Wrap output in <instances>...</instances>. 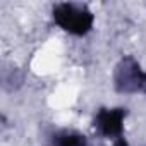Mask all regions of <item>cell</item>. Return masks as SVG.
<instances>
[{"label":"cell","mask_w":146,"mask_h":146,"mask_svg":"<svg viewBox=\"0 0 146 146\" xmlns=\"http://www.w3.org/2000/svg\"><path fill=\"white\" fill-rule=\"evenodd\" d=\"M113 146H129V144H127L125 137H122V136H120V137H117V139L113 141Z\"/></svg>","instance_id":"obj_5"},{"label":"cell","mask_w":146,"mask_h":146,"mask_svg":"<svg viewBox=\"0 0 146 146\" xmlns=\"http://www.w3.org/2000/svg\"><path fill=\"white\" fill-rule=\"evenodd\" d=\"M52 16H53V21L58 24V28H62L65 33L74 36H83L90 33L95 21L91 11L86 5L74 4V2L55 4Z\"/></svg>","instance_id":"obj_1"},{"label":"cell","mask_w":146,"mask_h":146,"mask_svg":"<svg viewBox=\"0 0 146 146\" xmlns=\"http://www.w3.org/2000/svg\"><path fill=\"white\" fill-rule=\"evenodd\" d=\"M146 72L141 70V65L132 58L125 57L115 67V90L119 93H137L144 91Z\"/></svg>","instance_id":"obj_2"},{"label":"cell","mask_w":146,"mask_h":146,"mask_svg":"<svg viewBox=\"0 0 146 146\" xmlns=\"http://www.w3.org/2000/svg\"><path fill=\"white\" fill-rule=\"evenodd\" d=\"M127 115L125 108H100L95 117V129L103 137H112L113 141L122 136L124 119Z\"/></svg>","instance_id":"obj_3"},{"label":"cell","mask_w":146,"mask_h":146,"mask_svg":"<svg viewBox=\"0 0 146 146\" xmlns=\"http://www.w3.org/2000/svg\"><path fill=\"white\" fill-rule=\"evenodd\" d=\"M52 146H91V144L81 132L72 129H62L53 134Z\"/></svg>","instance_id":"obj_4"},{"label":"cell","mask_w":146,"mask_h":146,"mask_svg":"<svg viewBox=\"0 0 146 146\" xmlns=\"http://www.w3.org/2000/svg\"><path fill=\"white\" fill-rule=\"evenodd\" d=\"M144 93H146V86H144Z\"/></svg>","instance_id":"obj_6"}]
</instances>
